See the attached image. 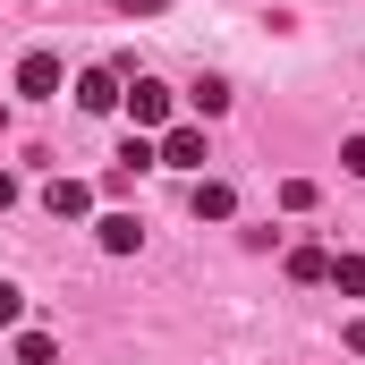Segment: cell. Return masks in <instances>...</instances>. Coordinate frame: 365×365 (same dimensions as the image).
Here are the masks:
<instances>
[{"instance_id":"obj_15","label":"cell","mask_w":365,"mask_h":365,"mask_svg":"<svg viewBox=\"0 0 365 365\" xmlns=\"http://www.w3.org/2000/svg\"><path fill=\"white\" fill-rule=\"evenodd\" d=\"M340 170H349V179H365V136H349V145H340Z\"/></svg>"},{"instance_id":"obj_10","label":"cell","mask_w":365,"mask_h":365,"mask_svg":"<svg viewBox=\"0 0 365 365\" xmlns=\"http://www.w3.org/2000/svg\"><path fill=\"white\" fill-rule=\"evenodd\" d=\"M153 162H162V153H153V136H128V145H119V170H128V179H136V170H153Z\"/></svg>"},{"instance_id":"obj_16","label":"cell","mask_w":365,"mask_h":365,"mask_svg":"<svg viewBox=\"0 0 365 365\" xmlns=\"http://www.w3.org/2000/svg\"><path fill=\"white\" fill-rule=\"evenodd\" d=\"M340 340H349V357H365V314H349V331H340Z\"/></svg>"},{"instance_id":"obj_1","label":"cell","mask_w":365,"mask_h":365,"mask_svg":"<svg viewBox=\"0 0 365 365\" xmlns=\"http://www.w3.org/2000/svg\"><path fill=\"white\" fill-rule=\"evenodd\" d=\"M170 102H179V93L162 86V77H136V86L119 93V110L136 119V136H153V128H170Z\"/></svg>"},{"instance_id":"obj_13","label":"cell","mask_w":365,"mask_h":365,"mask_svg":"<svg viewBox=\"0 0 365 365\" xmlns=\"http://www.w3.org/2000/svg\"><path fill=\"white\" fill-rule=\"evenodd\" d=\"M60 357V349H51V331H26V340H17V365H51Z\"/></svg>"},{"instance_id":"obj_4","label":"cell","mask_w":365,"mask_h":365,"mask_svg":"<svg viewBox=\"0 0 365 365\" xmlns=\"http://www.w3.org/2000/svg\"><path fill=\"white\" fill-rule=\"evenodd\" d=\"M43 212H51V221H86V212H93V187L86 179H51V187H43Z\"/></svg>"},{"instance_id":"obj_12","label":"cell","mask_w":365,"mask_h":365,"mask_svg":"<svg viewBox=\"0 0 365 365\" xmlns=\"http://www.w3.org/2000/svg\"><path fill=\"white\" fill-rule=\"evenodd\" d=\"M280 204H289V212H314V204H323V187H314V179H280Z\"/></svg>"},{"instance_id":"obj_6","label":"cell","mask_w":365,"mask_h":365,"mask_svg":"<svg viewBox=\"0 0 365 365\" xmlns=\"http://www.w3.org/2000/svg\"><path fill=\"white\" fill-rule=\"evenodd\" d=\"M93 238H102V255H136V247H145V221H136V212H102Z\"/></svg>"},{"instance_id":"obj_9","label":"cell","mask_w":365,"mask_h":365,"mask_svg":"<svg viewBox=\"0 0 365 365\" xmlns=\"http://www.w3.org/2000/svg\"><path fill=\"white\" fill-rule=\"evenodd\" d=\"M331 289L340 297H365V255H331Z\"/></svg>"},{"instance_id":"obj_5","label":"cell","mask_w":365,"mask_h":365,"mask_svg":"<svg viewBox=\"0 0 365 365\" xmlns=\"http://www.w3.org/2000/svg\"><path fill=\"white\" fill-rule=\"evenodd\" d=\"M119 68H86V77H77V110H93V119H102V110H119Z\"/></svg>"},{"instance_id":"obj_3","label":"cell","mask_w":365,"mask_h":365,"mask_svg":"<svg viewBox=\"0 0 365 365\" xmlns=\"http://www.w3.org/2000/svg\"><path fill=\"white\" fill-rule=\"evenodd\" d=\"M60 86H68L60 51H26V60H17V93H26V102H51Z\"/></svg>"},{"instance_id":"obj_2","label":"cell","mask_w":365,"mask_h":365,"mask_svg":"<svg viewBox=\"0 0 365 365\" xmlns=\"http://www.w3.org/2000/svg\"><path fill=\"white\" fill-rule=\"evenodd\" d=\"M153 153H162V170H195V179H204V162H212V153H204V128H179V119L153 136Z\"/></svg>"},{"instance_id":"obj_14","label":"cell","mask_w":365,"mask_h":365,"mask_svg":"<svg viewBox=\"0 0 365 365\" xmlns=\"http://www.w3.org/2000/svg\"><path fill=\"white\" fill-rule=\"evenodd\" d=\"M17 314H26V289H17V280H0V331H9Z\"/></svg>"},{"instance_id":"obj_11","label":"cell","mask_w":365,"mask_h":365,"mask_svg":"<svg viewBox=\"0 0 365 365\" xmlns=\"http://www.w3.org/2000/svg\"><path fill=\"white\" fill-rule=\"evenodd\" d=\"M195 110L221 119V110H230V86H221V77H195Z\"/></svg>"},{"instance_id":"obj_8","label":"cell","mask_w":365,"mask_h":365,"mask_svg":"<svg viewBox=\"0 0 365 365\" xmlns=\"http://www.w3.org/2000/svg\"><path fill=\"white\" fill-rule=\"evenodd\" d=\"M289 280H306V289L331 280V255H323V247H289Z\"/></svg>"},{"instance_id":"obj_17","label":"cell","mask_w":365,"mask_h":365,"mask_svg":"<svg viewBox=\"0 0 365 365\" xmlns=\"http://www.w3.org/2000/svg\"><path fill=\"white\" fill-rule=\"evenodd\" d=\"M9 204H17V179H9V170H0V212H9Z\"/></svg>"},{"instance_id":"obj_7","label":"cell","mask_w":365,"mask_h":365,"mask_svg":"<svg viewBox=\"0 0 365 365\" xmlns=\"http://www.w3.org/2000/svg\"><path fill=\"white\" fill-rule=\"evenodd\" d=\"M187 204H195V221H230V212H238V187H230V179H195Z\"/></svg>"}]
</instances>
